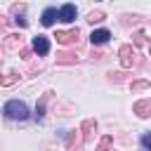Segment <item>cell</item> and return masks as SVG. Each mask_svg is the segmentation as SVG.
Returning a JSON list of instances; mask_svg holds the SVG:
<instances>
[{
	"label": "cell",
	"mask_w": 151,
	"mask_h": 151,
	"mask_svg": "<svg viewBox=\"0 0 151 151\" xmlns=\"http://www.w3.org/2000/svg\"><path fill=\"white\" fill-rule=\"evenodd\" d=\"M19 80V73L17 71H9V73H5L2 78H0V85H12V83H17Z\"/></svg>",
	"instance_id": "5bb4252c"
},
{
	"label": "cell",
	"mask_w": 151,
	"mask_h": 151,
	"mask_svg": "<svg viewBox=\"0 0 151 151\" xmlns=\"http://www.w3.org/2000/svg\"><path fill=\"white\" fill-rule=\"evenodd\" d=\"M80 132H83L85 144H87V142H92V139H94V134H97V120H94V118H85V120H83V125H80Z\"/></svg>",
	"instance_id": "277c9868"
},
{
	"label": "cell",
	"mask_w": 151,
	"mask_h": 151,
	"mask_svg": "<svg viewBox=\"0 0 151 151\" xmlns=\"http://www.w3.org/2000/svg\"><path fill=\"white\" fill-rule=\"evenodd\" d=\"M54 38H57V42H61V45H76L78 38H80V31H78V26L71 28V31H57Z\"/></svg>",
	"instance_id": "3957f363"
},
{
	"label": "cell",
	"mask_w": 151,
	"mask_h": 151,
	"mask_svg": "<svg viewBox=\"0 0 151 151\" xmlns=\"http://www.w3.org/2000/svg\"><path fill=\"white\" fill-rule=\"evenodd\" d=\"M0 61H2V57H0Z\"/></svg>",
	"instance_id": "603a6c76"
},
{
	"label": "cell",
	"mask_w": 151,
	"mask_h": 151,
	"mask_svg": "<svg viewBox=\"0 0 151 151\" xmlns=\"http://www.w3.org/2000/svg\"><path fill=\"white\" fill-rule=\"evenodd\" d=\"M118 57H120L123 68H132V66H139V64H142V57H139V52H137L132 45H123V47L118 50Z\"/></svg>",
	"instance_id": "7a4b0ae2"
},
{
	"label": "cell",
	"mask_w": 151,
	"mask_h": 151,
	"mask_svg": "<svg viewBox=\"0 0 151 151\" xmlns=\"http://www.w3.org/2000/svg\"><path fill=\"white\" fill-rule=\"evenodd\" d=\"M130 24H139V17H130V14H125V17H123V26H130Z\"/></svg>",
	"instance_id": "ac0fdd59"
},
{
	"label": "cell",
	"mask_w": 151,
	"mask_h": 151,
	"mask_svg": "<svg viewBox=\"0 0 151 151\" xmlns=\"http://www.w3.org/2000/svg\"><path fill=\"white\" fill-rule=\"evenodd\" d=\"M50 97H52V92H45V94L40 97V101H38V106H35V118H38V120H42V116H45V104H47Z\"/></svg>",
	"instance_id": "4fadbf2b"
},
{
	"label": "cell",
	"mask_w": 151,
	"mask_h": 151,
	"mask_svg": "<svg viewBox=\"0 0 151 151\" xmlns=\"http://www.w3.org/2000/svg\"><path fill=\"white\" fill-rule=\"evenodd\" d=\"M111 144H113V137H101V142H99L97 146H99V149H109Z\"/></svg>",
	"instance_id": "d6986e66"
},
{
	"label": "cell",
	"mask_w": 151,
	"mask_h": 151,
	"mask_svg": "<svg viewBox=\"0 0 151 151\" xmlns=\"http://www.w3.org/2000/svg\"><path fill=\"white\" fill-rule=\"evenodd\" d=\"M76 52H57V64H76Z\"/></svg>",
	"instance_id": "7c38bea8"
},
{
	"label": "cell",
	"mask_w": 151,
	"mask_h": 151,
	"mask_svg": "<svg viewBox=\"0 0 151 151\" xmlns=\"http://www.w3.org/2000/svg\"><path fill=\"white\" fill-rule=\"evenodd\" d=\"M59 19H61V21H73V19H76V5H71V2L64 5V7L59 9Z\"/></svg>",
	"instance_id": "30bf717a"
},
{
	"label": "cell",
	"mask_w": 151,
	"mask_h": 151,
	"mask_svg": "<svg viewBox=\"0 0 151 151\" xmlns=\"http://www.w3.org/2000/svg\"><path fill=\"white\" fill-rule=\"evenodd\" d=\"M19 52H21V59H31V50L28 47H21Z\"/></svg>",
	"instance_id": "7402d4cb"
},
{
	"label": "cell",
	"mask_w": 151,
	"mask_h": 151,
	"mask_svg": "<svg viewBox=\"0 0 151 151\" xmlns=\"http://www.w3.org/2000/svg\"><path fill=\"white\" fill-rule=\"evenodd\" d=\"M125 78V73H109V80H113V83H120Z\"/></svg>",
	"instance_id": "ffe728a7"
},
{
	"label": "cell",
	"mask_w": 151,
	"mask_h": 151,
	"mask_svg": "<svg viewBox=\"0 0 151 151\" xmlns=\"http://www.w3.org/2000/svg\"><path fill=\"white\" fill-rule=\"evenodd\" d=\"M149 87H151L149 80H132V85H130L132 92H142V90H149Z\"/></svg>",
	"instance_id": "9a60e30c"
},
{
	"label": "cell",
	"mask_w": 151,
	"mask_h": 151,
	"mask_svg": "<svg viewBox=\"0 0 151 151\" xmlns=\"http://www.w3.org/2000/svg\"><path fill=\"white\" fill-rule=\"evenodd\" d=\"M132 111H134L139 118H149V116H151V97H149V99H139V101L132 106Z\"/></svg>",
	"instance_id": "5b68a950"
},
{
	"label": "cell",
	"mask_w": 151,
	"mask_h": 151,
	"mask_svg": "<svg viewBox=\"0 0 151 151\" xmlns=\"http://www.w3.org/2000/svg\"><path fill=\"white\" fill-rule=\"evenodd\" d=\"M57 19H59V12H57L54 7H47V9L42 12V19H40V21H42V26H52Z\"/></svg>",
	"instance_id": "8fae6325"
},
{
	"label": "cell",
	"mask_w": 151,
	"mask_h": 151,
	"mask_svg": "<svg viewBox=\"0 0 151 151\" xmlns=\"http://www.w3.org/2000/svg\"><path fill=\"white\" fill-rule=\"evenodd\" d=\"M21 42H24V38H21V35L9 33V35L5 38V50H21Z\"/></svg>",
	"instance_id": "ba28073f"
},
{
	"label": "cell",
	"mask_w": 151,
	"mask_h": 151,
	"mask_svg": "<svg viewBox=\"0 0 151 151\" xmlns=\"http://www.w3.org/2000/svg\"><path fill=\"white\" fill-rule=\"evenodd\" d=\"M2 113H5L7 118H12V120H26V118H28V106H26L24 101H19V99H12V101L5 104Z\"/></svg>",
	"instance_id": "6da1fadb"
},
{
	"label": "cell",
	"mask_w": 151,
	"mask_h": 151,
	"mask_svg": "<svg viewBox=\"0 0 151 151\" xmlns=\"http://www.w3.org/2000/svg\"><path fill=\"white\" fill-rule=\"evenodd\" d=\"M80 144H85L83 132H80V130H73V132L68 134V139H66V146H68V149H78Z\"/></svg>",
	"instance_id": "9c48e42d"
},
{
	"label": "cell",
	"mask_w": 151,
	"mask_h": 151,
	"mask_svg": "<svg viewBox=\"0 0 151 151\" xmlns=\"http://www.w3.org/2000/svg\"><path fill=\"white\" fill-rule=\"evenodd\" d=\"M132 42L139 47V45H144V42H146V35H144L142 31H134V33H132Z\"/></svg>",
	"instance_id": "e0dca14e"
},
{
	"label": "cell",
	"mask_w": 151,
	"mask_h": 151,
	"mask_svg": "<svg viewBox=\"0 0 151 151\" xmlns=\"http://www.w3.org/2000/svg\"><path fill=\"white\" fill-rule=\"evenodd\" d=\"M142 146H144V149H151V132L142 137Z\"/></svg>",
	"instance_id": "44dd1931"
},
{
	"label": "cell",
	"mask_w": 151,
	"mask_h": 151,
	"mask_svg": "<svg viewBox=\"0 0 151 151\" xmlns=\"http://www.w3.org/2000/svg\"><path fill=\"white\" fill-rule=\"evenodd\" d=\"M109 38H111V33H109L106 28H97V31H92V35H90V42H92V45H104Z\"/></svg>",
	"instance_id": "52a82bcc"
},
{
	"label": "cell",
	"mask_w": 151,
	"mask_h": 151,
	"mask_svg": "<svg viewBox=\"0 0 151 151\" xmlns=\"http://www.w3.org/2000/svg\"><path fill=\"white\" fill-rule=\"evenodd\" d=\"M33 52L35 54H47L50 52V40L45 35H35L33 38Z\"/></svg>",
	"instance_id": "8992f818"
},
{
	"label": "cell",
	"mask_w": 151,
	"mask_h": 151,
	"mask_svg": "<svg viewBox=\"0 0 151 151\" xmlns=\"http://www.w3.org/2000/svg\"><path fill=\"white\" fill-rule=\"evenodd\" d=\"M87 21H90V24H99V21H104V12H101V9L90 12V14H87Z\"/></svg>",
	"instance_id": "2e32d148"
}]
</instances>
